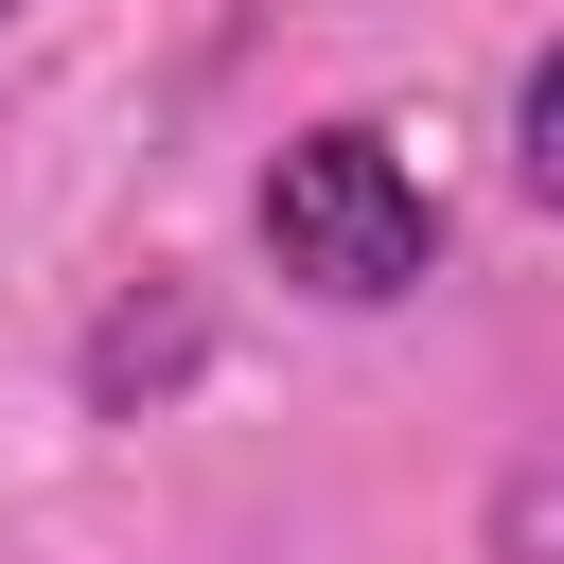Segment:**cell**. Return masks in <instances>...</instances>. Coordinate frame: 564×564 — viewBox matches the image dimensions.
<instances>
[{
	"instance_id": "obj_1",
	"label": "cell",
	"mask_w": 564,
	"mask_h": 564,
	"mask_svg": "<svg viewBox=\"0 0 564 564\" xmlns=\"http://www.w3.org/2000/svg\"><path fill=\"white\" fill-rule=\"evenodd\" d=\"M264 247H282V282H317V300H405V282L441 264V212H423V176H405L370 123H317V141H282V176H264Z\"/></svg>"
},
{
	"instance_id": "obj_2",
	"label": "cell",
	"mask_w": 564,
	"mask_h": 564,
	"mask_svg": "<svg viewBox=\"0 0 564 564\" xmlns=\"http://www.w3.org/2000/svg\"><path fill=\"white\" fill-rule=\"evenodd\" d=\"M176 370H194V317H176V300H141V317L88 335V405H106V423H123L141 388H176Z\"/></svg>"
},
{
	"instance_id": "obj_3",
	"label": "cell",
	"mask_w": 564,
	"mask_h": 564,
	"mask_svg": "<svg viewBox=\"0 0 564 564\" xmlns=\"http://www.w3.org/2000/svg\"><path fill=\"white\" fill-rule=\"evenodd\" d=\"M511 123H529V141H511V176H529V194H564V70H529V106H511Z\"/></svg>"
},
{
	"instance_id": "obj_4",
	"label": "cell",
	"mask_w": 564,
	"mask_h": 564,
	"mask_svg": "<svg viewBox=\"0 0 564 564\" xmlns=\"http://www.w3.org/2000/svg\"><path fill=\"white\" fill-rule=\"evenodd\" d=\"M0 18H18V0H0Z\"/></svg>"
}]
</instances>
